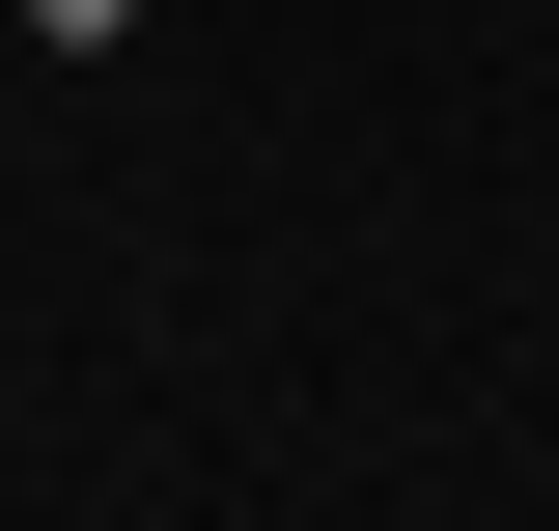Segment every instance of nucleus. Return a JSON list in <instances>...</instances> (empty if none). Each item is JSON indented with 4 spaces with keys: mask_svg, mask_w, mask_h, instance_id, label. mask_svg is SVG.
Instances as JSON below:
<instances>
[]
</instances>
